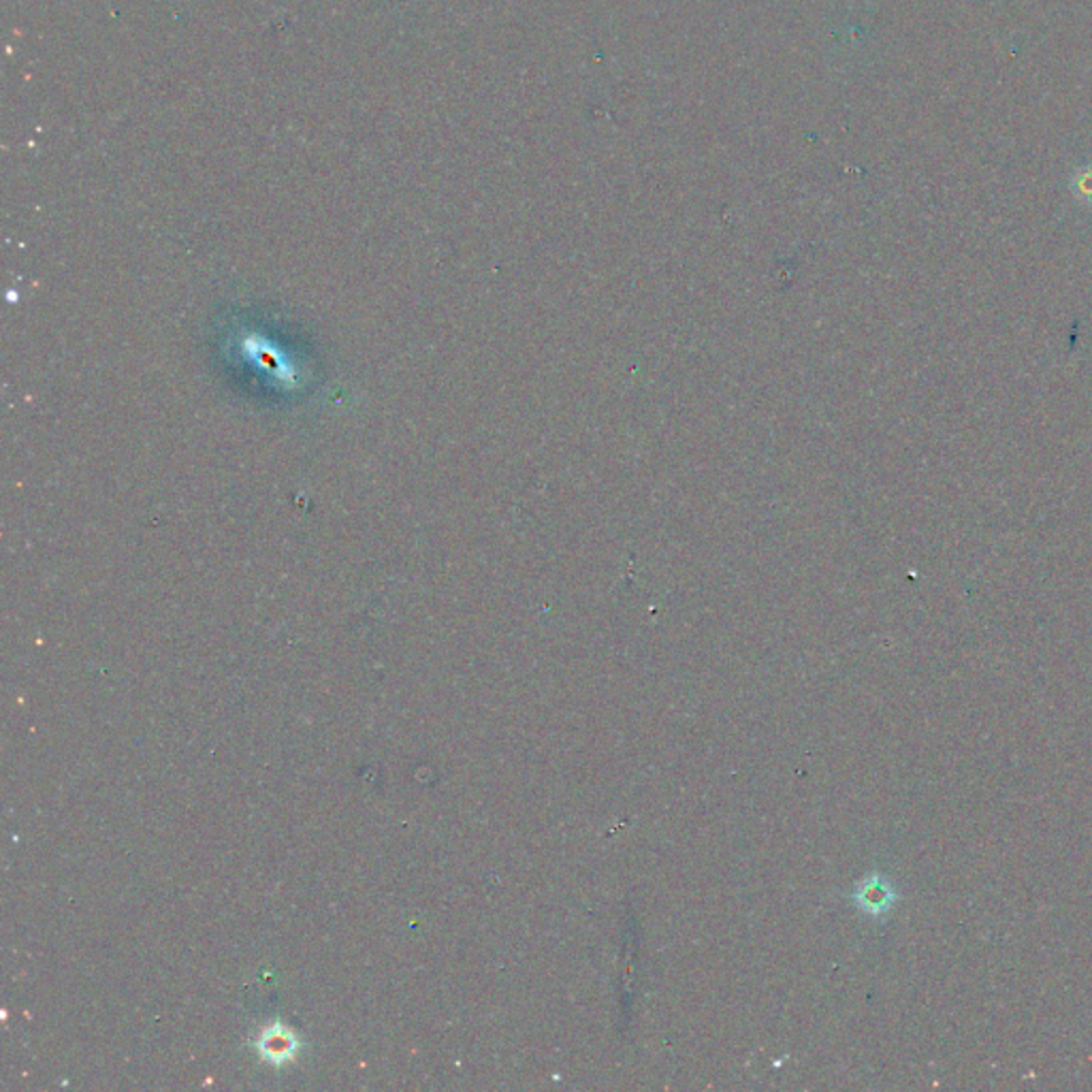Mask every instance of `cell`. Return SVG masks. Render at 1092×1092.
Instances as JSON below:
<instances>
[{
    "instance_id": "cell-1",
    "label": "cell",
    "mask_w": 1092,
    "mask_h": 1092,
    "mask_svg": "<svg viewBox=\"0 0 1092 1092\" xmlns=\"http://www.w3.org/2000/svg\"><path fill=\"white\" fill-rule=\"evenodd\" d=\"M858 901L862 909L868 911L870 916H883L892 909V905L896 901V892L883 877L873 875L860 888Z\"/></svg>"
},
{
    "instance_id": "cell-2",
    "label": "cell",
    "mask_w": 1092,
    "mask_h": 1092,
    "mask_svg": "<svg viewBox=\"0 0 1092 1092\" xmlns=\"http://www.w3.org/2000/svg\"><path fill=\"white\" fill-rule=\"evenodd\" d=\"M293 1048H295V1041L284 1030L269 1033V1035L263 1037V1052L269 1058H274V1056H289V1054L293 1056Z\"/></svg>"
},
{
    "instance_id": "cell-3",
    "label": "cell",
    "mask_w": 1092,
    "mask_h": 1092,
    "mask_svg": "<svg viewBox=\"0 0 1092 1092\" xmlns=\"http://www.w3.org/2000/svg\"><path fill=\"white\" fill-rule=\"evenodd\" d=\"M1076 190H1078V195H1080V197H1082V199H1089V201H1091V199H1092V171H1089V173H1082V175H1080V177H1078V182H1076Z\"/></svg>"
}]
</instances>
